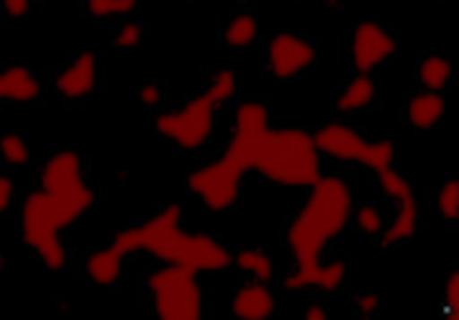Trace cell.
<instances>
[{
  "mask_svg": "<svg viewBox=\"0 0 459 320\" xmlns=\"http://www.w3.org/2000/svg\"><path fill=\"white\" fill-rule=\"evenodd\" d=\"M309 188L312 193L287 233L296 272L287 278L285 287L291 291L307 287L334 291L345 281L348 267L341 260L323 264L321 254L348 224L352 215V193L343 179L323 175Z\"/></svg>",
  "mask_w": 459,
  "mask_h": 320,
  "instance_id": "obj_1",
  "label": "cell"
},
{
  "mask_svg": "<svg viewBox=\"0 0 459 320\" xmlns=\"http://www.w3.org/2000/svg\"><path fill=\"white\" fill-rule=\"evenodd\" d=\"M182 209L179 204H169L160 213L152 215L142 227L124 229L115 236V245L126 255L134 251H148L152 258L164 264L188 267L193 272H222L233 263L231 254L204 233H186L179 227Z\"/></svg>",
  "mask_w": 459,
  "mask_h": 320,
  "instance_id": "obj_2",
  "label": "cell"
},
{
  "mask_svg": "<svg viewBox=\"0 0 459 320\" xmlns=\"http://www.w3.org/2000/svg\"><path fill=\"white\" fill-rule=\"evenodd\" d=\"M92 191L79 195H56L40 188L27 197L21 211L22 240L40 255L45 267L52 272H61L65 267V246L58 233L74 224L92 206Z\"/></svg>",
  "mask_w": 459,
  "mask_h": 320,
  "instance_id": "obj_3",
  "label": "cell"
},
{
  "mask_svg": "<svg viewBox=\"0 0 459 320\" xmlns=\"http://www.w3.org/2000/svg\"><path fill=\"white\" fill-rule=\"evenodd\" d=\"M254 170L281 186L309 188L321 177V152L305 130L269 128L260 142Z\"/></svg>",
  "mask_w": 459,
  "mask_h": 320,
  "instance_id": "obj_4",
  "label": "cell"
},
{
  "mask_svg": "<svg viewBox=\"0 0 459 320\" xmlns=\"http://www.w3.org/2000/svg\"><path fill=\"white\" fill-rule=\"evenodd\" d=\"M148 290L155 300L157 316L164 320H197L202 318V291L197 285V272L178 264L148 278Z\"/></svg>",
  "mask_w": 459,
  "mask_h": 320,
  "instance_id": "obj_5",
  "label": "cell"
},
{
  "mask_svg": "<svg viewBox=\"0 0 459 320\" xmlns=\"http://www.w3.org/2000/svg\"><path fill=\"white\" fill-rule=\"evenodd\" d=\"M316 151L339 161H359L375 173L390 169L394 161L393 142H368L357 130L343 124H327L312 134Z\"/></svg>",
  "mask_w": 459,
  "mask_h": 320,
  "instance_id": "obj_6",
  "label": "cell"
},
{
  "mask_svg": "<svg viewBox=\"0 0 459 320\" xmlns=\"http://www.w3.org/2000/svg\"><path fill=\"white\" fill-rule=\"evenodd\" d=\"M215 108H218L215 99L204 92L188 101L182 110L157 117L155 128L157 133L182 146L184 151H195V148L204 146V142L213 133Z\"/></svg>",
  "mask_w": 459,
  "mask_h": 320,
  "instance_id": "obj_7",
  "label": "cell"
},
{
  "mask_svg": "<svg viewBox=\"0 0 459 320\" xmlns=\"http://www.w3.org/2000/svg\"><path fill=\"white\" fill-rule=\"evenodd\" d=\"M269 130V112L263 103L247 101L238 106L236 119H233V134L224 151L222 160H227L240 175L254 170L255 155H258L260 142Z\"/></svg>",
  "mask_w": 459,
  "mask_h": 320,
  "instance_id": "obj_8",
  "label": "cell"
},
{
  "mask_svg": "<svg viewBox=\"0 0 459 320\" xmlns=\"http://www.w3.org/2000/svg\"><path fill=\"white\" fill-rule=\"evenodd\" d=\"M240 179L242 175L227 160L220 157L213 164L188 175V188L211 211H227L238 202V195H240Z\"/></svg>",
  "mask_w": 459,
  "mask_h": 320,
  "instance_id": "obj_9",
  "label": "cell"
},
{
  "mask_svg": "<svg viewBox=\"0 0 459 320\" xmlns=\"http://www.w3.org/2000/svg\"><path fill=\"white\" fill-rule=\"evenodd\" d=\"M379 175V184L384 188L385 195H390L393 200H397L399 204V213L394 218V222L390 224L388 229H384V238H381V245L384 246H393L399 245V242L411 240L412 236L417 233V222H420V213H417V200L415 193H412L411 182L403 177L402 173L390 166V169L381 170Z\"/></svg>",
  "mask_w": 459,
  "mask_h": 320,
  "instance_id": "obj_10",
  "label": "cell"
},
{
  "mask_svg": "<svg viewBox=\"0 0 459 320\" xmlns=\"http://www.w3.org/2000/svg\"><path fill=\"white\" fill-rule=\"evenodd\" d=\"M394 52H397V40L390 31L372 21L359 22L352 34V63L359 74H370Z\"/></svg>",
  "mask_w": 459,
  "mask_h": 320,
  "instance_id": "obj_11",
  "label": "cell"
},
{
  "mask_svg": "<svg viewBox=\"0 0 459 320\" xmlns=\"http://www.w3.org/2000/svg\"><path fill=\"white\" fill-rule=\"evenodd\" d=\"M269 70L276 79H291L299 72L307 70L316 58L312 43L296 34H278L269 43Z\"/></svg>",
  "mask_w": 459,
  "mask_h": 320,
  "instance_id": "obj_12",
  "label": "cell"
},
{
  "mask_svg": "<svg viewBox=\"0 0 459 320\" xmlns=\"http://www.w3.org/2000/svg\"><path fill=\"white\" fill-rule=\"evenodd\" d=\"M40 186L43 191L56 193V195H79V193L90 191L83 182L79 155L72 151L56 152L40 173Z\"/></svg>",
  "mask_w": 459,
  "mask_h": 320,
  "instance_id": "obj_13",
  "label": "cell"
},
{
  "mask_svg": "<svg viewBox=\"0 0 459 320\" xmlns=\"http://www.w3.org/2000/svg\"><path fill=\"white\" fill-rule=\"evenodd\" d=\"M97 85V58L92 52H81L61 74L56 76V90L65 99H83Z\"/></svg>",
  "mask_w": 459,
  "mask_h": 320,
  "instance_id": "obj_14",
  "label": "cell"
},
{
  "mask_svg": "<svg viewBox=\"0 0 459 320\" xmlns=\"http://www.w3.org/2000/svg\"><path fill=\"white\" fill-rule=\"evenodd\" d=\"M231 309L240 320H267L276 312V300L267 290V282H254L233 296Z\"/></svg>",
  "mask_w": 459,
  "mask_h": 320,
  "instance_id": "obj_15",
  "label": "cell"
},
{
  "mask_svg": "<svg viewBox=\"0 0 459 320\" xmlns=\"http://www.w3.org/2000/svg\"><path fill=\"white\" fill-rule=\"evenodd\" d=\"M40 94V83L27 67L12 65L0 72V99L13 103H30Z\"/></svg>",
  "mask_w": 459,
  "mask_h": 320,
  "instance_id": "obj_16",
  "label": "cell"
},
{
  "mask_svg": "<svg viewBox=\"0 0 459 320\" xmlns=\"http://www.w3.org/2000/svg\"><path fill=\"white\" fill-rule=\"evenodd\" d=\"M124 260L126 254L115 245V242H112L110 246H106V249L94 251L88 258V264H85L90 281L97 282V285L101 287L115 285L121 276V269H124Z\"/></svg>",
  "mask_w": 459,
  "mask_h": 320,
  "instance_id": "obj_17",
  "label": "cell"
},
{
  "mask_svg": "<svg viewBox=\"0 0 459 320\" xmlns=\"http://www.w3.org/2000/svg\"><path fill=\"white\" fill-rule=\"evenodd\" d=\"M446 112V101L442 92H424L417 94L408 103V121L420 130H430Z\"/></svg>",
  "mask_w": 459,
  "mask_h": 320,
  "instance_id": "obj_18",
  "label": "cell"
},
{
  "mask_svg": "<svg viewBox=\"0 0 459 320\" xmlns=\"http://www.w3.org/2000/svg\"><path fill=\"white\" fill-rule=\"evenodd\" d=\"M375 94H377V88H375V81L370 79V74H359L357 79H352L348 85H345L339 101H336V108H339L341 112L363 110L366 106H370Z\"/></svg>",
  "mask_w": 459,
  "mask_h": 320,
  "instance_id": "obj_19",
  "label": "cell"
},
{
  "mask_svg": "<svg viewBox=\"0 0 459 320\" xmlns=\"http://www.w3.org/2000/svg\"><path fill=\"white\" fill-rule=\"evenodd\" d=\"M453 76V65L444 56H429L420 65V79L429 92H444Z\"/></svg>",
  "mask_w": 459,
  "mask_h": 320,
  "instance_id": "obj_20",
  "label": "cell"
},
{
  "mask_svg": "<svg viewBox=\"0 0 459 320\" xmlns=\"http://www.w3.org/2000/svg\"><path fill=\"white\" fill-rule=\"evenodd\" d=\"M238 269L254 276L258 282H269L273 276V263L264 251L260 249H242L236 254Z\"/></svg>",
  "mask_w": 459,
  "mask_h": 320,
  "instance_id": "obj_21",
  "label": "cell"
},
{
  "mask_svg": "<svg viewBox=\"0 0 459 320\" xmlns=\"http://www.w3.org/2000/svg\"><path fill=\"white\" fill-rule=\"evenodd\" d=\"M258 39V21L251 13H238L224 31L229 48H249Z\"/></svg>",
  "mask_w": 459,
  "mask_h": 320,
  "instance_id": "obj_22",
  "label": "cell"
},
{
  "mask_svg": "<svg viewBox=\"0 0 459 320\" xmlns=\"http://www.w3.org/2000/svg\"><path fill=\"white\" fill-rule=\"evenodd\" d=\"M0 155L7 164L22 166L30 161V146H27L25 139L16 133H7L0 139Z\"/></svg>",
  "mask_w": 459,
  "mask_h": 320,
  "instance_id": "obj_23",
  "label": "cell"
},
{
  "mask_svg": "<svg viewBox=\"0 0 459 320\" xmlns=\"http://www.w3.org/2000/svg\"><path fill=\"white\" fill-rule=\"evenodd\" d=\"M139 0H88V12L94 18L126 16L137 9Z\"/></svg>",
  "mask_w": 459,
  "mask_h": 320,
  "instance_id": "obj_24",
  "label": "cell"
},
{
  "mask_svg": "<svg viewBox=\"0 0 459 320\" xmlns=\"http://www.w3.org/2000/svg\"><path fill=\"white\" fill-rule=\"evenodd\" d=\"M354 222H357V227L361 229L363 233H368V236H379V233L385 229L381 211L377 209V206H370V204L359 206L357 213H354Z\"/></svg>",
  "mask_w": 459,
  "mask_h": 320,
  "instance_id": "obj_25",
  "label": "cell"
},
{
  "mask_svg": "<svg viewBox=\"0 0 459 320\" xmlns=\"http://www.w3.org/2000/svg\"><path fill=\"white\" fill-rule=\"evenodd\" d=\"M236 88H238L236 74H233L231 70H222V72H218V74H215L213 83L206 88V92H209L211 97L215 99V103L220 106V103L229 101V99L236 94Z\"/></svg>",
  "mask_w": 459,
  "mask_h": 320,
  "instance_id": "obj_26",
  "label": "cell"
},
{
  "mask_svg": "<svg viewBox=\"0 0 459 320\" xmlns=\"http://www.w3.org/2000/svg\"><path fill=\"white\" fill-rule=\"evenodd\" d=\"M437 204H439V213H442L446 220H451L453 222V220L459 218V182H455V179L446 182V186L439 191Z\"/></svg>",
  "mask_w": 459,
  "mask_h": 320,
  "instance_id": "obj_27",
  "label": "cell"
},
{
  "mask_svg": "<svg viewBox=\"0 0 459 320\" xmlns=\"http://www.w3.org/2000/svg\"><path fill=\"white\" fill-rule=\"evenodd\" d=\"M444 316L448 320L459 318V273H451L446 282V290H444Z\"/></svg>",
  "mask_w": 459,
  "mask_h": 320,
  "instance_id": "obj_28",
  "label": "cell"
},
{
  "mask_svg": "<svg viewBox=\"0 0 459 320\" xmlns=\"http://www.w3.org/2000/svg\"><path fill=\"white\" fill-rule=\"evenodd\" d=\"M142 36H143V30L139 22H126V25L117 31L115 48H121V49L137 48V45L142 43Z\"/></svg>",
  "mask_w": 459,
  "mask_h": 320,
  "instance_id": "obj_29",
  "label": "cell"
},
{
  "mask_svg": "<svg viewBox=\"0 0 459 320\" xmlns=\"http://www.w3.org/2000/svg\"><path fill=\"white\" fill-rule=\"evenodd\" d=\"M139 101H142L143 106H148V108L160 106V101H161V90L157 88L155 83L142 85V90H139Z\"/></svg>",
  "mask_w": 459,
  "mask_h": 320,
  "instance_id": "obj_30",
  "label": "cell"
},
{
  "mask_svg": "<svg viewBox=\"0 0 459 320\" xmlns=\"http://www.w3.org/2000/svg\"><path fill=\"white\" fill-rule=\"evenodd\" d=\"M13 200V182L7 177V175H0V213L12 206Z\"/></svg>",
  "mask_w": 459,
  "mask_h": 320,
  "instance_id": "obj_31",
  "label": "cell"
},
{
  "mask_svg": "<svg viewBox=\"0 0 459 320\" xmlns=\"http://www.w3.org/2000/svg\"><path fill=\"white\" fill-rule=\"evenodd\" d=\"M357 309L363 314V316H370L379 309V296L377 294H361L357 296Z\"/></svg>",
  "mask_w": 459,
  "mask_h": 320,
  "instance_id": "obj_32",
  "label": "cell"
},
{
  "mask_svg": "<svg viewBox=\"0 0 459 320\" xmlns=\"http://www.w3.org/2000/svg\"><path fill=\"white\" fill-rule=\"evenodd\" d=\"M3 7L7 16L21 18L30 12V0H3Z\"/></svg>",
  "mask_w": 459,
  "mask_h": 320,
  "instance_id": "obj_33",
  "label": "cell"
},
{
  "mask_svg": "<svg viewBox=\"0 0 459 320\" xmlns=\"http://www.w3.org/2000/svg\"><path fill=\"white\" fill-rule=\"evenodd\" d=\"M305 318L307 320H327L330 316H327V312L321 307V305H312V307L307 309V314H305Z\"/></svg>",
  "mask_w": 459,
  "mask_h": 320,
  "instance_id": "obj_34",
  "label": "cell"
},
{
  "mask_svg": "<svg viewBox=\"0 0 459 320\" xmlns=\"http://www.w3.org/2000/svg\"><path fill=\"white\" fill-rule=\"evenodd\" d=\"M327 4H330V7H339V0H327Z\"/></svg>",
  "mask_w": 459,
  "mask_h": 320,
  "instance_id": "obj_35",
  "label": "cell"
},
{
  "mask_svg": "<svg viewBox=\"0 0 459 320\" xmlns=\"http://www.w3.org/2000/svg\"><path fill=\"white\" fill-rule=\"evenodd\" d=\"M3 264H4V260H3V254H0V272H3Z\"/></svg>",
  "mask_w": 459,
  "mask_h": 320,
  "instance_id": "obj_36",
  "label": "cell"
},
{
  "mask_svg": "<svg viewBox=\"0 0 459 320\" xmlns=\"http://www.w3.org/2000/svg\"><path fill=\"white\" fill-rule=\"evenodd\" d=\"M238 3H249V0H238Z\"/></svg>",
  "mask_w": 459,
  "mask_h": 320,
  "instance_id": "obj_37",
  "label": "cell"
}]
</instances>
